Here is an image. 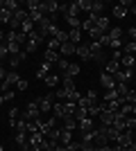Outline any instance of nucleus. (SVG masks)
<instances>
[{
    "label": "nucleus",
    "instance_id": "43",
    "mask_svg": "<svg viewBox=\"0 0 136 151\" xmlns=\"http://www.w3.org/2000/svg\"><path fill=\"white\" fill-rule=\"evenodd\" d=\"M59 45H61V43H59L57 38H50V43H48V50H55V52H57V50H59Z\"/></svg>",
    "mask_w": 136,
    "mask_h": 151
},
{
    "label": "nucleus",
    "instance_id": "19",
    "mask_svg": "<svg viewBox=\"0 0 136 151\" xmlns=\"http://www.w3.org/2000/svg\"><path fill=\"white\" fill-rule=\"evenodd\" d=\"M52 113H55V117H57V120H64V117H66L64 104H61V101H57V104H52Z\"/></svg>",
    "mask_w": 136,
    "mask_h": 151
},
{
    "label": "nucleus",
    "instance_id": "9",
    "mask_svg": "<svg viewBox=\"0 0 136 151\" xmlns=\"http://www.w3.org/2000/svg\"><path fill=\"white\" fill-rule=\"evenodd\" d=\"M75 50H77V45L71 43V41H66V43L59 45V52H61L64 57H73V54H75Z\"/></svg>",
    "mask_w": 136,
    "mask_h": 151
},
{
    "label": "nucleus",
    "instance_id": "5",
    "mask_svg": "<svg viewBox=\"0 0 136 151\" xmlns=\"http://www.w3.org/2000/svg\"><path fill=\"white\" fill-rule=\"evenodd\" d=\"M25 120H36V117H41V108H39V101H30L27 104V108H25V115H23Z\"/></svg>",
    "mask_w": 136,
    "mask_h": 151
},
{
    "label": "nucleus",
    "instance_id": "27",
    "mask_svg": "<svg viewBox=\"0 0 136 151\" xmlns=\"http://www.w3.org/2000/svg\"><path fill=\"white\" fill-rule=\"evenodd\" d=\"M118 135H120V131H118V129H113V126H107V138H109V142H116Z\"/></svg>",
    "mask_w": 136,
    "mask_h": 151
},
{
    "label": "nucleus",
    "instance_id": "41",
    "mask_svg": "<svg viewBox=\"0 0 136 151\" xmlns=\"http://www.w3.org/2000/svg\"><path fill=\"white\" fill-rule=\"evenodd\" d=\"M125 104H136V90L129 88V93H127V97H125Z\"/></svg>",
    "mask_w": 136,
    "mask_h": 151
},
{
    "label": "nucleus",
    "instance_id": "2",
    "mask_svg": "<svg viewBox=\"0 0 136 151\" xmlns=\"http://www.w3.org/2000/svg\"><path fill=\"white\" fill-rule=\"evenodd\" d=\"M43 41V38L36 34V32H32V34H27V43H25V54H34L36 52V47H39V43Z\"/></svg>",
    "mask_w": 136,
    "mask_h": 151
},
{
    "label": "nucleus",
    "instance_id": "30",
    "mask_svg": "<svg viewBox=\"0 0 136 151\" xmlns=\"http://www.w3.org/2000/svg\"><path fill=\"white\" fill-rule=\"evenodd\" d=\"M61 88H64L66 93H73V90H75V81H73L71 77H64V86H61Z\"/></svg>",
    "mask_w": 136,
    "mask_h": 151
},
{
    "label": "nucleus",
    "instance_id": "33",
    "mask_svg": "<svg viewBox=\"0 0 136 151\" xmlns=\"http://www.w3.org/2000/svg\"><path fill=\"white\" fill-rule=\"evenodd\" d=\"M111 14H113V18H125V16H127V9L118 5V7H113V12H111Z\"/></svg>",
    "mask_w": 136,
    "mask_h": 151
},
{
    "label": "nucleus",
    "instance_id": "39",
    "mask_svg": "<svg viewBox=\"0 0 136 151\" xmlns=\"http://www.w3.org/2000/svg\"><path fill=\"white\" fill-rule=\"evenodd\" d=\"M45 83H48L50 88H55V86L59 83V77L57 75H48V77H45Z\"/></svg>",
    "mask_w": 136,
    "mask_h": 151
},
{
    "label": "nucleus",
    "instance_id": "11",
    "mask_svg": "<svg viewBox=\"0 0 136 151\" xmlns=\"http://www.w3.org/2000/svg\"><path fill=\"white\" fill-rule=\"evenodd\" d=\"M75 54H77L79 59H84V61H89L91 59V50H89V43H79L77 50H75Z\"/></svg>",
    "mask_w": 136,
    "mask_h": 151
},
{
    "label": "nucleus",
    "instance_id": "37",
    "mask_svg": "<svg viewBox=\"0 0 136 151\" xmlns=\"http://www.w3.org/2000/svg\"><path fill=\"white\" fill-rule=\"evenodd\" d=\"M123 52H125V54H136V43H134V41L125 43L123 45Z\"/></svg>",
    "mask_w": 136,
    "mask_h": 151
},
{
    "label": "nucleus",
    "instance_id": "36",
    "mask_svg": "<svg viewBox=\"0 0 136 151\" xmlns=\"http://www.w3.org/2000/svg\"><path fill=\"white\" fill-rule=\"evenodd\" d=\"M136 129V117H129V115H127V117H125V131H134Z\"/></svg>",
    "mask_w": 136,
    "mask_h": 151
},
{
    "label": "nucleus",
    "instance_id": "23",
    "mask_svg": "<svg viewBox=\"0 0 136 151\" xmlns=\"http://www.w3.org/2000/svg\"><path fill=\"white\" fill-rule=\"evenodd\" d=\"M102 7H104V2H100V0H91V14L102 16Z\"/></svg>",
    "mask_w": 136,
    "mask_h": 151
},
{
    "label": "nucleus",
    "instance_id": "58",
    "mask_svg": "<svg viewBox=\"0 0 136 151\" xmlns=\"http://www.w3.org/2000/svg\"><path fill=\"white\" fill-rule=\"evenodd\" d=\"M134 57H136V54H134Z\"/></svg>",
    "mask_w": 136,
    "mask_h": 151
},
{
    "label": "nucleus",
    "instance_id": "4",
    "mask_svg": "<svg viewBox=\"0 0 136 151\" xmlns=\"http://www.w3.org/2000/svg\"><path fill=\"white\" fill-rule=\"evenodd\" d=\"M134 142V131H123L116 140V147H120L123 151H127V147Z\"/></svg>",
    "mask_w": 136,
    "mask_h": 151
},
{
    "label": "nucleus",
    "instance_id": "25",
    "mask_svg": "<svg viewBox=\"0 0 136 151\" xmlns=\"http://www.w3.org/2000/svg\"><path fill=\"white\" fill-rule=\"evenodd\" d=\"M116 93H118V97H120V101H125V97H127V93H129L127 83H116Z\"/></svg>",
    "mask_w": 136,
    "mask_h": 151
},
{
    "label": "nucleus",
    "instance_id": "40",
    "mask_svg": "<svg viewBox=\"0 0 136 151\" xmlns=\"http://www.w3.org/2000/svg\"><path fill=\"white\" fill-rule=\"evenodd\" d=\"M79 99H82V95H79L77 90H73V93H68V99H66V101H71V104H77Z\"/></svg>",
    "mask_w": 136,
    "mask_h": 151
},
{
    "label": "nucleus",
    "instance_id": "54",
    "mask_svg": "<svg viewBox=\"0 0 136 151\" xmlns=\"http://www.w3.org/2000/svg\"><path fill=\"white\" fill-rule=\"evenodd\" d=\"M132 115H136V104H132Z\"/></svg>",
    "mask_w": 136,
    "mask_h": 151
},
{
    "label": "nucleus",
    "instance_id": "38",
    "mask_svg": "<svg viewBox=\"0 0 136 151\" xmlns=\"http://www.w3.org/2000/svg\"><path fill=\"white\" fill-rule=\"evenodd\" d=\"M118 115H123V117L132 115V104H120V111H118Z\"/></svg>",
    "mask_w": 136,
    "mask_h": 151
},
{
    "label": "nucleus",
    "instance_id": "3",
    "mask_svg": "<svg viewBox=\"0 0 136 151\" xmlns=\"http://www.w3.org/2000/svg\"><path fill=\"white\" fill-rule=\"evenodd\" d=\"M109 145V138H107V126H100L95 129V138H93V147H107Z\"/></svg>",
    "mask_w": 136,
    "mask_h": 151
},
{
    "label": "nucleus",
    "instance_id": "1",
    "mask_svg": "<svg viewBox=\"0 0 136 151\" xmlns=\"http://www.w3.org/2000/svg\"><path fill=\"white\" fill-rule=\"evenodd\" d=\"M97 104H100V101H97V93H95V90H89V93H86V97H82V99L77 101V106L86 108V113H89V108L97 106Z\"/></svg>",
    "mask_w": 136,
    "mask_h": 151
},
{
    "label": "nucleus",
    "instance_id": "14",
    "mask_svg": "<svg viewBox=\"0 0 136 151\" xmlns=\"http://www.w3.org/2000/svg\"><path fill=\"white\" fill-rule=\"evenodd\" d=\"M77 129H79L82 133H86V131H93L95 126H93V120H91V117H84V120L77 122Z\"/></svg>",
    "mask_w": 136,
    "mask_h": 151
},
{
    "label": "nucleus",
    "instance_id": "21",
    "mask_svg": "<svg viewBox=\"0 0 136 151\" xmlns=\"http://www.w3.org/2000/svg\"><path fill=\"white\" fill-rule=\"evenodd\" d=\"M68 41L79 45V41H82V29H68Z\"/></svg>",
    "mask_w": 136,
    "mask_h": 151
},
{
    "label": "nucleus",
    "instance_id": "49",
    "mask_svg": "<svg viewBox=\"0 0 136 151\" xmlns=\"http://www.w3.org/2000/svg\"><path fill=\"white\" fill-rule=\"evenodd\" d=\"M57 65H59V70H66V68H68V61H61V59H59Z\"/></svg>",
    "mask_w": 136,
    "mask_h": 151
},
{
    "label": "nucleus",
    "instance_id": "46",
    "mask_svg": "<svg viewBox=\"0 0 136 151\" xmlns=\"http://www.w3.org/2000/svg\"><path fill=\"white\" fill-rule=\"evenodd\" d=\"M16 88H18V90H27V81H25V79H18Z\"/></svg>",
    "mask_w": 136,
    "mask_h": 151
},
{
    "label": "nucleus",
    "instance_id": "28",
    "mask_svg": "<svg viewBox=\"0 0 136 151\" xmlns=\"http://www.w3.org/2000/svg\"><path fill=\"white\" fill-rule=\"evenodd\" d=\"M95 27H100L102 32H109V18H107V16H100L97 23H95Z\"/></svg>",
    "mask_w": 136,
    "mask_h": 151
},
{
    "label": "nucleus",
    "instance_id": "17",
    "mask_svg": "<svg viewBox=\"0 0 136 151\" xmlns=\"http://www.w3.org/2000/svg\"><path fill=\"white\" fill-rule=\"evenodd\" d=\"M73 142V131H66V129H61V135H59V145L66 147Z\"/></svg>",
    "mask_w": 136,
    "mask_h": 151
},
{
    "label": "nucleus",
    "instance_id": "32",
    "mask_svg": "<svg viewBox=\"0 0 136 151\" xmlns=\"http://www.w3.org/2000/svg\"><path fill=\"white\" fill-rule=\"evenodd\" d=\"M12 16H14V14L9 12V9H5V7L0 9V23H9V20H12Z\"/></svg>",
    "mask_w": 136,
    "mask_h": 151
},
{
    "label": "nucleus",
    "instance_id": "35",
    "mask_svg": "<svg viewBox=\"0 0 136 151\" xmlns=\"http://www.w3.org/2000/svg\"><path fill=\"white\" fill-rule=\"evenodd\" d=\"M5 9H9L12 14H16L20 7H18V2H16V0H5Z\"/></svg>",
    "mask_w": 136,
    "mask_h": 151
},
{
    "label": "nucleus",
    "instance_id": "48",
    "mask_svg": "<svg viewBox=\"0 0 136 151\" xmlns=\"http://www.w3.org/2000/svg\"><path fill=\"white\" fill-rule=\"evenodd\" d=\"M127 34H129L132 41H136V27H129V32H127Z\"/></svg>",
    "mask_w": 136,
    "mask_h": 151
},
{
    "label": "nucleus",
    "instance_id": "22",
    "mask_svg": "<svg viewBox=\"0 0 136 151\" xmlns=\"http://www.w3.org/2000/svg\"><path fill=\"white\" fill-rule=\"evenodd\" d=\"M64 129H66V131H75V129H77V120L71 117V115H66V117H64Z\"/></svg>",
    "mask_w": 136,
    "mask_h": 151
},
{
    "label": "nucleus",
    "instance_id": "47",
    "mask_svg": "<svg viewBox=\"0 0 136 151\" xmlns=\"http://www.w3.org/2000/svg\"><path fill=\"white\" fill-rule=\"evenodd\" d=\"M2 97H5V101H9V99H14V93H12V90H7V93H2Z\"/></svg>",
    "mask_w": 136,
    "mask_h": 151
},
{
    "label": "nucleus",
    "instance_id": "20",
    "mask_svg": "<svg viewBox=\"0 0 136 151\" xmlns=\"http://www.w3.org/2000/svg\"><path fill=\"white\" fill-rule=\"evenodd\" d=\"M134 65H136V57H134V54H123V68L132 70Z\"/></svg>",
    "mask_w": 136,
    "mask_h": 151
},
{
    "label": "nucleus",
    "instance_id": "55",
    "mask_svg": "<svg viewBox=\"0 0 136 151\" xmlns=\"http://www.w3.org/2000/svg\"><path fill=\"white\" fill-rule=\"evenodd\" d=\"M2 101H5V97H2V95H0V106H2Z\"/></svg>",
    "mask_w": 136,
    "mask_h": 151
},
{
    "label": "nucleus",
    "instance_id": "42",
    "mask_svg": "<svg viewBox=\"0 0 136 151\" xmlns=\"http://www.w3.org/2000/svg\"><path fill=\"white\" fill-rule=\"evenodd\" d=\"M9 57V50H7V43H0V61H5Z\"/></svg>",
    "mask_w": 136,
    "mask_h": 151
},
{
    "label": "nucleus",
    "instance_id": "53",
    "mask_svg": "<svg viewBox=\"0 0 136 151\" xmlns=\"http://www.w3.org/2000/svg\"><path fill=\"white\" fill-rule=\"evenodd\" d=\"M5 77H7V72H5L2 68H0V79H5Z\"/></svg>",
    "mask_w": 136,
    "mask_h": 151
},
{
    "label": "nucleus",
    "instance_id": "31",
    "mask_svg": "<svg viewBox=\"0 0 136 151\" xmlns=\"http://www.w3.org/2000/svg\"><path fill=\"white\" fill-rule=\"evenodd\" d=\"M104 101H120V97H118L116 88H113V90H107V93H104Z\"/></svg>",
    "mask_w": 136,
    "mask_h": 151
},
{
    "label": "nucleus",
    "instance_id": "8",
    "mask_svg": "<svg viewBox=\"0 0 136 151\" xmlns=\"http://www.w3.org/2000/svg\"><path fill=\"white\" fill-rule=\"evenodd\" d=\"M39 108H41V115H48L52 108V95H48V97H39Z\"/></svg>",
    "mask_w": 136,
    "mask_h": 151
},
{
    "label": "nucleus",
    "instance_id": "15",
    "mask_svg": "<svg viewBox=\"0 0 136 151\" xmlns=\"http://www.w3.org/2000/svg\"><path fill=\"white\" fill-rule=\"evenodd\" d=\"M52 38H57L59 43H66V41H68V32L59 29V27L55 25V29H52Z\"/></svg>",
    "mask_w": 136,
    "mask_h": 151
},
{
    "label": "nucleus",
    "instance_id": "56",
    "mask_svg": "<svg viewBox=\"0 0 136 151\" xmlns=\"http://www.w3.org/2000/svg\"><path fill=\"white\" fill-rule=\"evenodd\" d=\"M132 9H134V14H136V2H134V7H132Z\"/></svg>",
    "mask_w": 136,
    "mask_h": 151
},
{
    "label": "nucleus",
    "instance_id": "26",
    "mask_svg": "<svg viewBox=\"0 0 136 151\" xmlns=\"http://www.w3.org/2000/svg\"><path fill=\"white\" fill-rule=\"evenodd\" d=\"M111 126H113V129H118V131L123 133V131H125V117L116 113V120H113V124H111Z\"/></svg>",
    "mask_w": 136,
    "mask_h": 151
},
{
    "label": "nucleus",
    "instance_id": "57",
    "mask_svg": "<svg viewBox=\"0 0 136 151\" xmlns=\"http://www.w3.org/2000/svg\"><path fill=\"white\" fill-rule=\"evenodd\" d=\"M0 151H5V147H2V145H0Z\"/></svg>",
    "mask_w": 136,
    "mask_h": 151
},
{
    "label": "nucleus",
    "instance_id": "51",
    "mask_svg": "<svg viewBox=\"0 0 136 151\" xmlns=\"http://www.w3.org/2000/svg\"><path fill=\"white\" fill-rule=\"evenodd\" d=\"M127 151H136V140H134V142H132L129 147H127Z\"/></svg>",
    "mask_w": 136,
    "mask_h": 151
},
{
    "label": "nucleus",
    "instance_id": "10",
    "mask_svg": "<svg viewBox=\"0 0 136 151\" xmlns=\"http://www.w3.org/2000/svg\"><path fill=\"white\" fill-rule=\"evenodd\" d=\"M100 120H102V126H111L113 120H116V113H111V111H100Z\"/></svg>",
    "mask_w": 136,
    "mask_h": 151
},
{
    "label": "nucleus",
    "instance_id": "24",
    "mask_svg": "<svg viewBox=\"0 0 136 151\" xmlns=\"http://www.w3.org/2000/svg\"><path fill=\"white\" fill-rule=\"evenodd\" d=\"M48 75H50V63L43 61V63H41V68L36 70V77H39V79H45Z\"/></svg>",
    "mask_w": 136,
    "mask_h": 151
},
{
    "label": "nucleus",
    "instance_id": "6",
    "mask_svg": "<svg viewBox=\"0 0 136 151\" xmlns=\"http://www.w3.org/2000/svg\"><path fill=\"white\" fill-rule=\"evenodd\" d=\"M91 50V61H104V47L100 43H89Z\"/></svg>",
    "mask_w": 136,
    "mask_h": 151
},
{
    "label": "nucleus",
    "instance_id": "7",
    "mask_svg": "<svg viewBox=\"0 0 136 151\" xmlns=\"http://www.w3.org/2000/svg\"><path fill=\"white\" fill-rule=\"evenodd\" d=\"M5 41L7 43H27V34H23V32H7V36H5Z\"/></svg>",
    "mask_w": 136,
    "mask_h": 151
},
{
    "label": "nucleus",
    "instance_id": "12",
    "mask_svg": "<svg viewBox=\"0 0 136 151\" xmlns=\"http://www.w3.org/2000/svg\"><path fill=\"white\" fill-rule=\"evenodd\" d=\"M100 83H102L107 90H113V88H116V79H113L111 75H107V72H102V77H100Z\"/></svg>",
    "mask_w": 136,
    "mask_h": 151
},
{
    "label": "nucleus",
    "instance_id": "13",
    "mask_svg": "<svg viewBox=\"0 0 136 151\" xmlns=\"http://www.w3.org/2000/svg\"><path fill=\"white\" fill-rule=\"evenodd\" d=\"M79 72H82V68H79V63H68V68L64 70V77H77Z\"/></svg>",
    "mask_w": 136,
    "mask_h": 151
},
{
    "label": "nucleus",
    "instance_id": "34",
    "mask_svg": "<svg viewBox=\"0 0 136 151\" xmlns=\"http://www.w3.org/2000/svg\"><path fill=\"white\" fill-rule=\"evenodd\" d=\"M16 142H18L20 147H25L27 142H30V133H16Z\"/></svg>",
    "mask_w": 136,
    "mask_h": 151
},
{
    "label": "nucleus",
    "instance_id": "16",
    "mask_svg": "<svg viewBox=\"0 0 136 151\" xmlns=\"http://www.w3.org/2000/svg\"><path fill=\"white\" fill-rule=\"evenodd\" d=\"M118 70H120V61H113V59H109V61H107V68H104V72H107V75H116Z\"/></svg>",
    "mask_w": 136,
    "mask_h": 151
},
{
    "label": "nucleus",
    "instance_id": "18",
    "mask_svg": "<svg viewBox=\"0 0 136 151\" xmlns=\"http://www.w3.org/2000/svg\"><path fill=\"white\" fill-rule=\"evenodd\" d=\"M25 57H27V54H25V50H23V52H18L16 57H12V61H9V65H12V70H16V68H18L20 63L25 61Z\"/></svg>",
    "mask_w": 136,
    "mask_h": 151
},
{
    "label": "nucleus",
    "instance_id": "52",
    "mask_svg": "<svg viewBox=\"0 0 136 151\" xmlns=\"http://www.w3.org/2000/svg\"><path fill=\"white\" fill-rule=\"evenodd\" d=\"M5 36H7L5 32H0V43H5Z\"/></svg>",
    "mask_w": 136,
    "mask_h": 151
},
{
    "label": "nucleus",
    "instance_id": "50",
    "mask_svg": "<svg viewBox=\"0 0 136 151\" xmlns=\"http://www.w3.org/2000/svg\"><path fill=\"white\" fill-rule=\"evenodd\" d=\"M95 151H113V149H111V147L109 145H107V147H97V149Z\"/></svg>",
    "mask_w": 136,
    "mask_h": 151
},
{
    "label": "nucleus",
    "instance_id": "44",
    "mask_svg": "<svg viewBox=\"0 0 136 151\" xmlns=\"http://www.w3.org/2000/svg\"><path fill=\"white\" fill-rule=\"evenodd\" d=\"M79 7H82V12L91 14V0H79Z\"/></svg>",
    "mask_w": 136,
    "mask_h": 151
},
{
    "label": "nucleus",
    "instance_id": "29",
    "mask_svg": "<svg viewBox=\"0 0 136 151\" xmlns=\"http://www.w3.org/2000/svg\"><path fill=\"white\" fill-rule=\"evenodd\" d=\"M45 63H59V54L55 50H48L45 52Z\"/></svg>",
    "mask_w": 136,
    "mask_h": 151
},
{
    "label": "nucleus",
    "instance_id": "45",
    "mask_svg": "<svg viewBox=\"0 0 136 151\" xmlns=\"http://www.w3.org/2000/svg\"><path fill=\"white\" fill-rule=\"evenodd\" d=\"M55 97H61V99H68V93H66L64 88H59L57 93H55Z\"/></svg>",
    "mask_w": 136,
    "mask_h": 151
}]
</instances>
